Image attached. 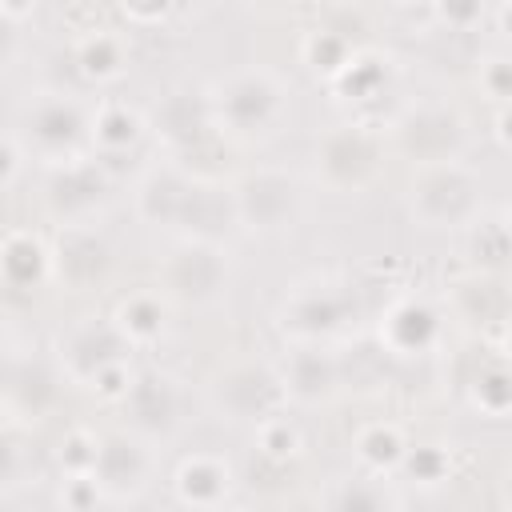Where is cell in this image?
<instances>
[{
  "instance_id": "9",
  "label": "cell",
  "mask_w": 512,
  "mask_h": 512,
  "mask_svg": "<svg viewBox=\"0 0 512 512\" xmlns=\"http://www.w3.org/2000/svg\"><path fill=\"white\" fill-rule=\"evenodd\" d=\"M228 256L232 252L220 240H180L160 264V284H156L160 296L168 304H192V308H208L224 300L232 284Z\"/></svg>"
},
{
  "instance_id": "2",
  "label": "cell",
  "mask_w": 512,
  "mask_h": 512,
  "mask_svg": "<svg viewBox=\"0 0 512 512\" xmlns=\"http://www.w3.org/2000/svg\"><path fill=\"white\" fill-rule=\"evenodd\" d=\"M408 216L428 232H460L480 224V172L468 160L420 164L408 176Z\"/></svg>"
},
{
  "instance_id": "31",
  "label": "cell",
  "mask_w": 512,
  "mask_h": 512,
  "mask_svg": "<svg viewBox=\"0 0 512 512\" xmlns=\"http://www.w3.org/2000/svg\"><path fill=\"white\" fill-rule=\"evenodd\" d=\"M120 16H124L128 24H152V20H168V16H172V8H164V4H152V8L132 4V8H120Z\"/></svg>"
},
{
  "instance_id": "18",
  "label": "cell",
  "mask_w": 512,
  "mask_h": 512,
  "mask_svg": "<svg viewBox=\"0 0 512 512\" xmlns=\"http://www.w3.org/2000/svg\"><path fill=\"white\" fill-rule=\"evenodd\" d=\"M116 336L128 348H148L164 336L168 328V300L160 296V288H136L128 296L116 300V308L108 312Z\"/></svg>"
},
{
  "instance_id": "14",
  "label": "cell",
  "mask_w": 512,
  "mask_h": 512,
  "mask_svg": "<svg viewBox=\"0 0 512 512\" xmlns=\"http://www.w3.org/2000/svg\"><path fill=\"white\" fill-rule=\"evenodd\" d=\"M232 488H236V472L220 452H192L172 472V492L192 512H212L228 504Z\"/></svg>"
},
{
  "instance_id": "24",
  "label": "cell",
  "mask_w": 512,
  "mask_h": 512,
  "mask_svg": "<svg viewBox=\"0 0 512 512\" xmlns=\"http://www.w3.org/2000/svg\"><path fill=\"white\" fill-rule=\"evenodd\" d=\"M476 64H480V68H476V88H480V96H488V100L496 104V112H504V104H508V88H512L508 52H504V48L484 52Z\"/></svg>"
},
{
  "instance_id": "30",
  "label": "cell",
  "mask_w": 512,
  "mask_h": 512,
  "mask_svg": "<svg viewBox=\"0 0 512 512\" xmlns=\"http://www.w3.org/2000/svg\"><path fill=\"white\" fill-rule=\"evenodd\" d=\"M20 164H24V152L16 148V140H12V136H0V192L16 184Z\"/></svg>"
},
{
  "instance_id": "21",
  "label": "cell",
  "mask_w": 512,
  "mask_h": 512,
  "mask_svg": "<svg viewBox=\"0 0 512 512\" xmlns=\"http://www.w3.org/2000/svg\"><path fill=\"white\" fill-rule=\"evenodd\" d=\"M352 52H356V44H352V36L344 32V28H332V24H312V28H304V36H300V60L320 76V80H336V72L352 60Z\"/></svg>"
},
{
  "instance_id": "16",
  "label": "cell",
  "mask_w": 512,
  "mask_h": 512,
  "mask_svg": "<svg viewBox=\"0 0 512 512\" xmlns=\"http://www.w3.org/2000/svg\"><path fill=\"white\" fill-rule=\"evenodd\" d=\"M280 380H284V396L288 404H324L332 400L336 384H340V368H336V356L320 344H296L288 364L280 368Z\"/></svg>"
},
{
  "instance_id": "6",
  "label": "cell",
  "mask_w": 512,
  "mask_h": 512,
  "mask_svg": "<svg viewBox=\"0 0 512 512\" xmlns=\"http://www.w3.org/2000/svg\"><path fill=\"white\" fill-rule=\"evenodd\" d=\"M228 204H232V220L240 228L276 236V232L296 228V220L304 216L308 192L292 168L260 164V168H248L236 184H228Z\"/></svg>"
},
{
  "instance_id": "7",
  "label": "cell",
  "mask_w": 512,
  "mask_h": 512,
  "mask_svg": "<svg viewBox=\"0 0 512 512\" xmlns=\"http://www.w3.org/2000/svg\"><path fill=\"white\" fill-rule=\"evenodd\" d=\"M224 184H212L196 172H188L184 164L168 160V164H156L144 172V180L136 184V216L148 220L152 228H172L180 232V240H196V212L200 204L220 192Z\"/></svg>"
},
{
  "instance_id": "13",
  "label": "cell",
  "mask_w": 512,
  "mask_h": 512,
  "mask_svg": "<svg viewBox=\"0 0 512 512\" xmlns=\"http://www.w3.org/2000/svg\"><path fill=\"white\" fill-rule=\"evenodd\" d=\"M112 264L108 240L92 228V220L84 224H60L56 244H52V276L68 280L72 288L96 284Z\"/></svg>"
},
{
  "instance_id": "23",
  "label": "cell",
  "mask_w": 512,
  "mask_h": 512,
  "mask_svg": "<svg viewBox=\"0 0 512 512\" xmlns=\"http://www.w3.org/2000/svg\"><path fill=\"white\" fill-rule=\"evenodd\" d=\"M252 436H256L260 452H264L268 460H276V464L296 460V456H300V448H304V436H300L296 420H288V412H280V416H272V420L256 424V428H252Z\"/></svg>"
},
{
  "instance_id": "25",
  "label": "cell",
  "mask_w": 512,
  "mask_h": 512,
  "mask_svg": "<svg viewBox=\"0 0 512 512\" xmlns=\"http://www.w3.org/2000/svg\"><path fill=\"white\" fill-rule=\"evenodd\" d=\"M96 456H100V436L88 428H72L60 440V472L64 476H92Z\"/></svg>"
},
{
  "instance_id": "27",
  "label": "cell",
  "mask_w": 512,
  "mask_h": 512,
  "mask_svg": "<svg viewBox=\"0 0 512 512\" xmlns=\"http://www.w3.org/2000/svg\"><path fill=\"white\" fill-rule=\"evenodd\" d=\"M96 504H104V492H100L96 476H64L60 480V508H68V512H96Z\"/></svg>"
},
{
  "instance_id": "10",
  "label": "cell",
  "mask_w": 512,
  "mask_h": 512,
  "mask_svg": "<svg viewBox=\"0 0 512 512\" xmlns=\"http://www.w3.org/2000/svg\"><path fill=\"white\" fill-rule=\"evenodd\" d=\"M152 468H156V452L148 436L140 432L100 436V456H96L92 476L104 500H140L152 488Z\"/></svg>"
},
{
  "instance_id": "19",
  "label": "cell",
  "mask_w": 512,
  "mask_h": 512,
  "mask_svg": "<svg viewBox=\"0 0 512 512\" xmlns=\"http://www.w3.org/2000/svg\"><path fill=\"white\" fill-rule=\"evenodd\" d=\"M140 136H144V116H140L132 104L104 96V100H96V104L88 108V144H92L100 156H120V152H128Z\"/></svg>"
},
{
  "instance_id": "3",
  "label": "cell",
  "mask_w": 512,
  "mask_h": 512,
  "mask_svg": "<svg viewBox=\"0 0 512 512\" xmlns=\"http://www.w3.org/2000/svg\"><path fill=\"white\" fill-rule=\"evenodd\" d=\"M208 408L228 424H264L288 408L280 368L260 356H232L204 380Z\"/></svg>"
},
{
  "instance_id": "29",
  "label": "cell",
  "mask_w": 512,
  "mask_h": 512,
  "mask_svg": "<svg viewBox=\"0 0 512 512\" xmlns=\"http://www.w3.org/2000/svg\"><path fill=\"white\" fill-rule=\"evenodd\" d=\"M32 16V4H0V68L16 56L20 40V20Z\"/></svg>"
},
{
  "instance_id": "15",
  "label": "cell",
  "mask_w": 512,
  "mask_h": 512,
  "mask_svg": "<svg viewBox=\"0 0 512 512\" xmlns=\"http://www.w3.org/2000/svg\"><path fill=\"white\" fill-rule=\"evenodd\" d=\"M344 296L332 284H300L292 300L280 304V328L300 344H320V336L336 332L344 320Z\"/></svg>"
},
{
  "instance_id": "22",
  "label": "cell",
  "mask_w": 512,
  "mask_h": 512,
  "mask_svg": "<svg viewBox=\"0 0 512 512\" xmlns=\"http://www.w3.org/2000/svg\"><path fill=\"white\" fill-rule=\"evenodd\" d=\"M384 80H388L384 60H380L376 52H368V48H356L352 60L336 72L332 88H336L340 96H348V100H372V96L384 88Z\"/></svg>"
},
{
  "instance_id": "5",
  "label": "cell",
  "mask_w": 512,
  "mask_h": 512,
  "mask_svg": "<svg viewBox=\"0 0 512 512\" xmlns=\"http://www.w3.org/2000/svg\"><path fill=\"white\" fill-rule=\"evenodd\" d=\"M384 160H388L384 128L364 120L332 124L312 144L316 184H324L328 192H364L384 172Z\"/></svg>"
},
{
  "instance_id": "20",
  "label": "cell",
  "mask_w": 512,
  "mask_h": 512,
  "mask_svg": "<svg viewBox=\"0 0 512 512\" xmlns=\"http://www.w3.org/2000/svg\"><path fill=\"white\" fill-rule=\"evenodd\" d=\"M352 452H356V460H360L364 472H372V476H392V472H400V464H404L408 440H404V428H400L396 420H368V424L356 428Z\"/></svg>"
},
{
  "instance_id": "12",
  "label": "cell",
  "mask_w": 512,
  "mask_h": 512,
  "mask_svg": "<svg viewBox=\"0 0 512 512\" xmlns=\"http://www.w3.org/2000/svg\"><path fill=\"white\" fill-rule=\"evenodd\" d=\"M72 60H76V72L96 84V88H108L116 80L128 76L132 68V40H128V28L120 24H92V28H80L76 44H72Z\"/></svg>"
},
{
  "instance_id": "26",
  "label": "cell",
  "mask_w": 512,
  "mask_h": 512,
  "mask_svg": "<svg viewBox=\"0 0 512 512\" xmlns=\"http://www.w3.org/2000/svg\"><path fill=\"white\" fill-rule=\"evenodd\" d=\"M400 472L428 488V484H440V480L448 476V456H444V448H436V444H416V448L408 444Z\"/></svg>"
},
{
  "instance_id": "17",
  "label": "cell",
  "mask_w": 512,
  "mask_h": 512,
  "mask_svg": "<svg viewBox=\"0 0 512 512\" xmlns=\"http://www.w3.org/2000/svg\"><path fill=\"white\" fill-rule=\"evenodd\" d=\"M0 280L12 292H36L52 280V244H44L36 232L16 228L0 240Z\"/></svg>"
},
{
  "instance_id": "4",
  "label": "cell",
  "mask_w": 512,
  "mask_h": 512,
  "mask_svg": "<svg viewBox=\"0 0 512 512\" xmlns=\"http://www.w3.org/2000/svg\"><path fill=\"white\" fill-rule=\"evenodd\" d=\"M12 140L20 152H32L48 168L72 164L80 160V144L88 140V108L60 88L28 92L20 108V128Z\"/></svg>"
},
{
  "instance_id": "28",
  "label": "cell",
  "mask_w": 512,
  "mask_h": 512,
  "mask_svg": "<svg viewBox=\"0 0 512 512\" xmlns=\"http://www.w3.org/2000/svg\"><path fill=\"white\" fill-rule=\"evenodd\" d=\"M24 468H28V456H24V444L8 432H0V496L16 492L24 480Z\"/></svg>"
},
{
  "instance_id": "8",
  "label": "cell",
  "mask_w": 512,
  "mask_h": 512,
  "mask_svg": "<svg viewBox=\"0 0 512 512\" xmlns=\"http://www.w3.org/2000/svg\"><path fill=\"white\" fill-rule=\"evenodd\" d=\"M388 152L404 156L412 168L420 164H444V160H464V116L444 104V100H420L408 104L388 128H384Z\"/></svg>"
},
{
  "instance_id": "1",
  "label": "cell",
  "mask_w": 512,
  "mask_h": 512,
  "mask_svg": "<svg viewBox=\"0 0 512 512\" xmlns=\"http://www.w3.org/2000/svg\"><path fill=\"white\" fill-rule=\"evenodd\" d=\"M208 128L232 140H264L276 136L284 116L292 112V84L268 64H244L216 76L204 92Z\"/></svg>"
},
{
  "instance_id": "32",
  "label": "cell",
  "mask_w": 512,
  "mask_h": 512,
  "mask_svg": "<svg viewBox=\"0 0 512 512\" xmlns=\"http://www.w3.org/2000/svg\"><path fill=\"white\" fill-rule=\"evenodd\" d=\"M212 512H252V508H244V504H232V500H228V504H220V508H212Z\"/></svg>"
},
{
  "instance_id": "11",
  "label": "cell",
  "mask_w": 512,
  "mask_h": 512,
  "mask_svg": "<svg viewBox=\"0 0 512 512\" xmlns=\"http://www.w3.org/2000/svg\"><path fill=\"white\" fill-rule=\"evenodd\" d=\"M444 336L440 312L428 300L416 296H400L380 312L376 324V340L380 348H388L392 356H428Z\"/></svg>"
}]
</instances>
